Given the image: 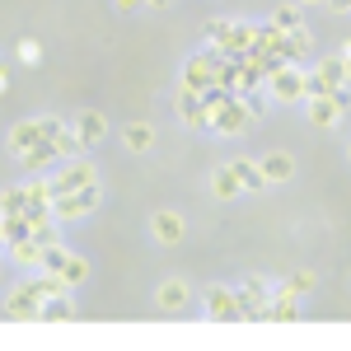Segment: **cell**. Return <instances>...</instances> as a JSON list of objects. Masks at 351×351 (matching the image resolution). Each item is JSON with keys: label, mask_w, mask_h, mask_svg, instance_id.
<instances>
[{"label": "cell", "mask_w": 351, "mask_h": 351, "mask_svg": "<svg viewBox=\"0 0 351 351\" xmlns=\"http://www.w3.org/2000/svg\"><path fill=\"white\" fill-rule=\"evenodd\" d=\"M267 94L276 104H304L309 99V71H300V61H281L267 71Z\"/></svg>", "instance_id": "obj_1"}, {"label": "cell", "mask_w": 351, "mask_h": 351, "mask_svg": "<svg viewBox=\"0 0 351 351\" xmlns=\"http://www.w3.org/2000/svg\"><path fill=\"white\" fill-rule=\"evenodd\" d=\"M61 127H66L61 117H28V122H14V132H10V150H14V155H28L33 145L52 141Z\"/></svg>", "instance_id": "obj_2"}, {"label": "cell", "mask_w": 351, "mask_h": 351, "mask_svg": "<svg viewBox=\"0 0 351 351\" xmlns=\"http://www.w3.org/2000/svg\"><path fill=\"white\" fill-rule=\"evenodd\" d=\"M5 319H10V324H43V295L33 291V281L10 286V295H5Z\"/></svg>", "instance_id": "obj_3"}, {"label": "cell", "mask_w": 351, "mask_h": 351, "mask_svg": "<svg viewBox=\"0 0 351 351\" xmlns=\"http://www.w3.org/2000/svg\"><path fill=\"white\" fill-rule=\"evenodd\" d=\"M99 197H104V188L99 183H89V188H80V192H61L52 202V216L66 225V220H84L94 206H99Z\"/></svg>", "instance_id": "obj_4"}, {"label": "cell", "mask_w": 351, "mask_h": 351, "mask_svg": "<svg viewBox=\"0 0 351 351\" xmlns=\"http://www.w3.org/2000/svg\"><path fill=\"white\" fill-rule=\"evenodd\" d=\"M89 183H99V169L84 160V155H75V160H61V164H56V173H52L56 197H61V192H80V188H89Z\"/></svg>", "instance_id": "obj_5"}, {"label": "cell", "mask_w": 351, "mask_h": 351, "mask_svg": "<svg viewBox=\"0 0 351 351\" xmlns=\"http://www.w3.org/2000/svg\"><path fill=\"white\" fill-rule=\"evenodd\" d=\"M271 295H276V286H271V281H263V276L243 281V286H239L243 319H258V324H267V314H271Z\"/></svg>", "instance_id": "obj_6"}, {"label": "cell", "mask_w": 351, "mask_h": 351, "mask_svg": "<svg viewBox=\"0 0 351 351\" xmlns=\"http://www.w3.org/2000/svg\"><path fill=\"white\" fill-rule=\"evenodd\" d=\"M206 314L216 324H243L239 286H206Z\"/></svg>", "instance_id": "obj_7"}, {"label": "cell", "mask_w": 351, "mask_h": 351, "mask_svg": "<svg viewBox=\"0 0 351 351\" xmlns=\"http://www.w3.org/2000/svg\"><path fill=\"white\" fill-rule=\"evenodd\" d=\"M47 271H61L71 286H84L89 281V263H84L80 253H71L66 243H56V248H47V263H43Z\"/></svg>", "instance_id": "obj_8"}, {"label": "cell", "mask_w": 351, "mask_h": 351, "mask_svg": "<svg viewBox=\"0 0 351 351\" xmlns=\"http://www.w3.org/2000/svg\"><path fill=\"white\" fill-rule=\"evenodd\" d=\"M304 112H309V122L324 127V132H332V127L347 117L342 99H337V89H332V94H314V99H304Z\"/></svg>", "instance_id": "obj_9"}, {"label": "cell", "mask_w": 351, "mask_h": 351, "mask_svg": "<svg viewBox=\"0 0 351 351\" xmlns=\"http://www.w3.org/2000/svg\"><path fill=\"white\" fill-rule=\"evenodd\" d=\"M150 234H155V243H169L173 248V243H183V234H188V220L178 216L173 206H164V211L150 216Z\"/></svg>", "instance_id": "obj_10"}, {"label": "cell", "mask_w": 351, "mask_h": 351, "mask_svg": "<svg viewBox=\"0 0 351 351\" xmlns=\"http://www.w3.org/2000/svg\"><path fill=\"white\" fill-rule=\"evenodd\" d=\"M155 304H160L164 314H183L192 304V286L178 281V276H169V281H160V291H155Z\"/></svg>", "instance_id": "obj_11"}, {"label": "cell", "mask_w": 351, "mask_h": 351, "mask_svg": "<svg viewBox=\"0 0 351 351\" xmlns=\"http://www.w3.org/2000/svg\"><path fill=\"white\" fill-rule=\"evenodd\" d=\"M267 324H300V295L286 286V281H281V286H276V295H271Z\"/></svg>", "instance_id": "obj_12"}, {"label": "cell", "mask_w": 351, "mask_h": 351, "mask_svg": "<svg viewBox=\"0 0 351 351\" xmlns=\"http://www.w3.org/2000/svg\"><path fill=\"white\" fill-rule=\"evenodd\" d=\"M75 132H80V141H84V150H89V145H104V136H108V122H104V112L84 108L80 117H75Z\"/></svg>", "instance_id": "obj_13"}, {"label": "cell", "mask_w": 351, "mask_h": 351, "mask_svg": "<svg viewBox=\"0 0 351 351\" xmlns=\"http://www.w3.org/2000/svg\"><path fill=\"white\" fill-rule=\"evenodd\" d=\"M263 173H267V183H291L295 178V160L286 155V150H271V155H263Z\"/></svg>", "instance_id": "obj_14"}, {"label": "cell", "mask_w": 351, "mask_h": 351, "mask_svg": "<svg viewBox=\"0 0 351 351\" xmlns=\"http://www.w3.org/2000/svg\"><path fill=\"white\" fill-rule=\"evenodd\" d=\"M10 258H14L19 267H43V263H47V243H38L33 234H28V239L10 243Z\"/></svg>", "instance_id": "obj_15"}, {"label": "cell", "mask_w": 351, "mask_h": 351, "mask_svg": "<svg viewBox=\"0 0 351 351\" xmlns=\"http://www.w3.org/2000/svg\"><path fill=\"white\" fill-rule=\"evenodd\" d=\"M71 319H75V300H71V291L43 300V324H71Z\"/></svg>", "instance_id": "obj_16"}, {"label": "cell", "mask_w": 351, "mask_h": 351, "mask_svg": "<svg viewBox=\"0 0 351 351\" xmlns=\"http://www.w3.org/2000/svg\"><path fill=\"white\" fill-rule=\"evenodd\" d=\"M314 71H319V80H324L328 89H347V84H351V75H347V56H342V52L328 56V61H319Z\"/></svg>", "instance_id": "obj_17"}, {"label": "cell", "mask_w": 351, "mask_h": 351, "mask_svg": "<svg viewBox=\"0 0 351 351\" xmlns=\"http://www.w3.org/2000/svg\"><path fill=\"white\" fill-rule=\"evenodd\" d=\"M230 169L239 173L243 192H263V188H271V183H267V173H263V164H253V160H230Z\"/></svg>", "instance_id": "obj_18"}, {"label": "cell", "mask_w": 351, "mask_h": 351, "mask_svg": "<svg viewBox=\"0 0 351 351\" xmlns=\"http://www.w3.org/2000/svg\"><path fill=\"white\" fill-rule=\"evenodd\" d=\"M122 141H127V150H132V155H145V150L155 145V127H150V122H127Z\"/></svg>", "instance_id": "obj_19"}, {"label": "cell", "mask_w": 351, "mask_h": 351, "mask_svg": "<svg viewBox=\"0 0 351 351\" xmlns=\"http://www.w3.org/2000/svg\"><path fill=\"white\" fill-rule=\"evenodd\" d=\"M211 192H216L220 202H234V197H239V192H243L239 173H234L230 164H225V169H216V173H211Z\"/></svg>", "instance_id": "obj_20"}, {"label": "cell", "mask_w": 351, "mask_h": 351, "mask_svg": "<svg viewBox=\"0 0 351 351\" xmlns=\"http://www.w3.org/2000/svg\"><path fill=\"white\" fill-rule=\"evenodd\" d=\"M19 160L33 169V173H43V169H52V164H61V150H56L52 141H43V145H33L28 155H19Z\"/></svg>", "instance_id": "obj_21"}, {"label": "cell", "mask_w": 351, "mask_h": 351, "mask_svg": "<svg viewBox=\"0 0 351 351\" xmlns=\"http://www.w3.org/2000/svg\"><path fill=\"white\" fill-rule=\"evenodd\" d=\"M271 24L281 28V33H295V28H304V5H281V10H276V14H271Z\"/></svg>", "instance_id": "obj_22"}, {"label": "cell", "mask_w": 351, "mask_h": 351, "mask_svg": "<svg viewBox=\"0 0 351 351\" xmlns=\"http://www.w3.org/2000/svg\"><path fill=\"white\" fill-rule=\"evenodd\" d=\"M24 211H28V183L5 188V216H24Z\"/></svg>", "instance_id": "obj_23"}, {"label": "cell", "mask_w": 351, "mask_h": 351, "mask_svg": "<svg viewBox=\"0 0 351 351\" xmlns=\"http://www.w3.org/2000/svg\"><path fill=\"white\" fill-rule=\"evenodd\" d=\"M286 286H291L295 295H314V291H319V276H314L309 267H300V271H291V281H286Z\"/></svg>", "instance_id": "obj_24"}, {"label": "cell", "mask_w": 351, "mask_h": 351, "mask_svg": "<svg viewBox=\"0 0 351 351\" xmlns=\"http://www.w3.org/2000/svg\"><path fill=\"white\" fill-rule=\"evenodd\" d=\"M14 52H19V61H24V66H38V56H43V47H38L33 38H19V47H14Z\"/></svg>", "instance_id": "obj_25"}, {"label": "cell", "mask_w": 351, "mask_h": 351, "mask_svg": "<svg viewBox=\"0 0 351 351\" xmlns=\"http://www.w3.org/2000/svg\"><path fill=\"white\" fill-rule=\"evenodd\" d=\"M112 5H117L122 14H132V10H141V5H145V0H112Z\"/></svg>", "instance_id": "obj_26"}, {"label": "cell", "mask_w": 351, "mask_h": 351, "mask_svg": "<svg viewBox=\"0 0 351 351\" xmlns=\"http://www.w3.org/2000/svg\"><path fill=\"white\" fill-rule=\"evenodd\" d=\"M328 10H337V14H351V0H328Z\"/></svg>", "instance_id": "obj_27"}, {"label": "cell", "mask_w": 351, "mask_h": 351, "mask_svg": "<svg viewBox=\"0 0 351 351\" xmlns=\"http://www.w3.org/2000/svg\"><path fill=\"white\" fill-rule=\"evenodd\" d=\"M342 56H347V75H351V43H347V47H342Z\"/></svg>", "instance_id": "obj_28"}, {"label": "cell", "mask_w": 351, "mask_h": 351, "mask_svg": "<svg viewBox=\"0 0 351 351\" xmlns=\"http://www.w3.org/2000/svg\"><path fill=\"white\" fill-rule=\"evenodd\" d=\"M300 5H328V0H300Z\"/></svg>", "instance_id": "obj_29"}, {"label": "cell", "mask_w": 351, "mask_h": 351, "mask_svg": "<svg viewBox=\"0 0 351 351\" xmlns=\"http://www.w3.org/2000/svg\"><path fill=\"white\" fill-rule=\"evenodd\" d=\"M347 160H351V145H347Z\"/></svg>", "instance_id": "obj_30"}]
</instances>
